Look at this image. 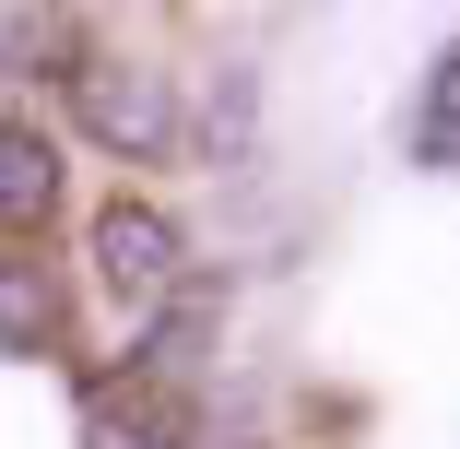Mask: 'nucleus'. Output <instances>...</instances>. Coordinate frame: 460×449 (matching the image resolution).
Here are the masks:
<instances>
[{"label": "nucleus", "mask_w": 460, "mask_h": 449, "mask_svg": "<svg viewBox=\"0 0 460 449\" xmlns=\"http://www.w3.org/2000/svg\"><path fill=\"white\" fill-rule=\"evenodd\" d=\"M0 59H13V71L48 59V71L71 83V71H83V24H71V13H0Z\"/></svg>", "instance_id": "nucleus-6"}, {"label": "nucleus", "mask_w": 460, "mask_h": 449, "mask_svg": "<svg viewBox=\"0 0 460 449\" xmlns=\"http://www.w3.org/2000/svg\"><path fill=\"white\" fill-rule=\"evenodd\" d=\"M448 130H460V59L437 48V59H425V95H413V166H425V177L448 166Z\"/></svg>", "instance_id": "nucleus-7"}, {"label": "nucleus", "mask_w": 460, "mask_h": 449, "mask_svg": "<svg viewBox=\"0 0 460 449\" xmlns=\"http://www.w3.org/2000/svg\"><path fill=\"white\" fill-rule=\"evenodd\" d=\"M36 343H59V284L36 260H0V355H36Z\"/></svg>", "instance_id": "nucleus-5"}, {"label": "nucleus", "mask_w": 460, "mask_h": 449, "mask_svg": "<svg viewBox=\"0 0 460 449\" xmlns=\"http://www.w3.org/2000/svg\"><path fill=\"white\" fill-rule=\"evenodd\" d=\"M177 273H190V248H177V225H165L154 202H107V213H95V284H107L130 319L165 308Z\"/></svg>", "instance_id": "nucleus-2"}, {"label": "nucleus", "mask_w": 460, "mask_h": 449, "mask_svg": "<svg viewBox=\"0 0 460 449\" xmlns=\"http://www.w3.org/2000/svg\"><path fill=\"white\" fill-rule=\"evenodd\" d=\"M48 202H59V142L36 119H0V237L48 225Z\"/></svg>", "instance_id": "nucleus-3"}, {"label": "nucleus", "mask_w": 460, "mask_h": 449, "mask_svg": "<svg viewBox=\"0 0 460 449\" xmlns=\"http://www.w3.org/2000/svg\"><path fill=\"white\" fill-rule=\"evenodd\" d=\"M71 119H83V142L154 166V154L177 142V71L119 59V48H83V71H71Z\"/></svg>", "instance_id": "nucleus-1"}, {"label": "nucleus", "mask_w": 460, "mask_h": 449, "mask_svg": "<svg viewBox=\"0 0 460 449\" xmlns=\"http://www.w3.org/2000/svg\"><path fill=\"white\" fill-rule=\"evenodd\" d=\"M83 449H190V437H177V402H165V391L107 379L95 402H83Z\"/></svg>", "instance_id": "nucleus-4"}]
</instances>
